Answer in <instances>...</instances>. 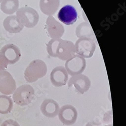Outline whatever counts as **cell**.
<instances>
[{"label": "cell", "mask_w": 126, "mask_h": 126, "mask_svg": "<svg viewBox=\"0 0 126 126\" xmlns=\"http://www.w3.org/2000/svg\"><path fill=\"white\" fill-rule=\"evenodd\" d=\"M47 51L50 56L62 61H67L76 54L72 42L61 38L51 39L47 44Z\"/></svg>", "instance_id": "cell-1"}, {"label": "cell", "mask_w": 126, "mask_h": 126, "mask_svg": "<svg viewBox=\"0 0 126 126\" xmlns=\"http://www.w3.org/2000/svg\"><path fill=\"white\" fill-rule=\"evenodd\" d=\"M47 72L46 63L41 60H34L25 69L24 77L28 83H34L44 77Z\"/></svg>", "instance_id": "cell-2"}, {"label": "cell", "mask_w": 126, "mask_h": 126, "mask_svg": "<svg viewBox=\"0 0 126 126\" xmlns=\"http://www.w3.org/2000/svg\"><path fill=\"white\" fill-rule=\"evenodd\" d=\"M16 16L23 26L28 28L34 27L39 21L38 12L34 9L27 6L18 9Z\"/></svg>", "instance_id": "cell-3"}, {"label": "cell", "mask_w": 126, "mask_h": 126, "mask_svg": "<svg viewBox=\"0 0 126 126\" xmlns=\"http://www.w3.org/2000/svg\"><path fill=\"white\" fill-rule=\"evenodd\" d=\"M35 95L34 88L28 84L20 86L13 93V101L20 106H25L30 104Z\"/></svg>", "instance_id": "cell-4"}, {"label": "cell", "mask_w": 126, "mask_h": 126, "mask_svg": "<svg viewBox=\"0 0 126 126\" xmlns=\"http://www.w3.org/2000/svg\"><path fill=\"white\" fill-rule=\"evenodd\" d=\"M76 52L84 58H90L95 51L96 46L95 41L91 38H79L75 45Z\"/></svg>", "instance_id": "cell-5"}, {"label": "cell", "mask_w": 126, "mask_h": 126, "mask_svg": "<svg viewBox=\"0 0 126 126\" xmlns=\"http://www.w3.org/2000/svg\"><path fill=\"white\" fill-rule=\"evenodd\" d=\"M86 67L85 59L78 55H75L67 60L65 64V69L68 74L71 76L81 74Z\"/></svg>", "instance_id": "cell-6"}, {"label": "cell", "mask_w": 126, "mask_h": 126, "mask_svg": "<svg viewBox=\"0 0 126 126\" xmlns=\"http://www.w3.org/2000/svg\"><path fill=\"white\" fill-rule=\"evenodd\" d=\"M60 122L64 125L71 126L74 124L78 119V111L71 105L66 104L61 107L58 114Z\"/></svg>", "instance_id": "cell-7"}, {"label": "cell", "mask_w": 126, "mask_h": 126, "mask_svg": "<svg viewBox=\"0 0 126 126\" xmlns=\"http://www.w3.org/2000/svg\"><path fill=\"white\" fill-rule=\"evenodd\" d=\"M16 89V82L11 74L5 70L0 71V92L3 95H10Z\"/></svg>", "instance_id": "cell-8"}, {"label": "cell", "mask_w": 126, "mask_h": 126, "mask_svg": "<svg viewBox=\"0 0 126 126\" xmlns=\"http://www.w3.org/2000/svg\"><path fill=\"white\" fill-rule=\"evenodd\" d=\"M74 86L80 93L83 94L89 90L91 86V81L89 77L83 74L72 76L68 82V87Z\"/></svg>", "instance_id": "cell-9"}, {"label": "cell", "mask_w": 126, "mask_h": 126, "mask_svg": "<svg viewBox=\"0 0 126 126\" xmlns=\"http://www.w3.org/2000/svg\"><path fill=\"white\" fill-rule=\"evenodd\" d=\"M45 29L48 35L52 39L60 38L64 32V28L63 25L52 16L47 19Z\"/></svg>", "instance_id": "cell-10"}, {"label": "cell", "mask_w": 126, "mask_h": 126, "mask_svg": "<svg viewBox=\"0 0 126 126\" xmlns=\"http://www.w3.org/2000/svg\"><path fill=\"white\" fill-rule=\"evenodd\" d=\"M57 17L61 22L70 25L76 22L78 19V13L72 6L67 5L59 10Z\"/></svg>", "instance_id": "cell-11"}, {"label": "cell", "mask_w": 126, "mask_h": 126, "mask_svg": "<svg viewBox=\"0 0 126 126\" xmlns=\"http://www.w3.org/2000/svg\"><path fill=\"white\" fill-rule=\"evenodd\" d=\"M1 54L9 65H13L17 63L21 57L19 48L15 45L8 44L4 46L0 50Z\"/></svg>", "instance_id": "cell-12"}, {"label": "cell", "mask_w": 126, "mask_h": 126, "mask_svg": "<svg viewBox=\"0 0 126 126\" xmlns=\"http://www.w3.org/2000/svg\"><path fill=\"white\" fill-rule=\"evenodd\" d=\"M68 79V73L64 67H56L51 72L50 80L52 85L55 87H59L65 85Z\"/></svg>", "instance_id": "cell-13"}, {"label": "cell", "mask_w": 126, "mask_h": 126, "mask_svg": "<svg viewBox=\"0 0 126 126\" xmlns=\"http://www.w3.org/2000/svg\"><path fill=\"white\" fill-rule=\"evenodd\" d=\"M60 107L58 103L51 98L45 99L42 102L40 110L44 115L48 118H54L58 114Z\"/></svg>", "instance_id": "cell-14"}, {"label": "cell", "mask_w": 126, "mask_h": 126, "mask_svg": "<svg viewBox=\"0 0 126 126\" xmlns=\"http://www.w3.org/2000/svg\"><path fill=\"white\" fill-rule=\"evenodd\" d=\"M3 26L7 31L11 33L20 32L24 27L16 15L7 17L4 20Z\"/></svg>", "instance_id": "cell-15"}, {"label": "cell", "mask_w": 126, "mask_h": 126, "mask_svg": "<svg viewBox=\"0 0 126 126\" xmlns=\"http://www.w3.org/2000/svg\"><path fill=\"white\" fill-rule=\"evenodd\" d=\"M40 8L43 14L53 16L58 10L60 6V0H40Z\"/></svg>", "instance_id": "cell-16"}, {"label": "cell", "mask_w": 126, "mask_h": 126, "mask_svg": "<svg viewBox=\"0 0 126 126\" xmlns=\"http://www.w3.org/2000/svg\"><path fill=\"white\" fill-rule=\"evenodd\" d=\"M76 34L79 38H89L95 39V34L90 24L88 22H84L80 23L76 29Z\"/></svg>", "instance_id": "cell-17"}, {"label": "cell", "mask_w": 126, "mask_h": 126, "mask_svg": "<svg viewBox=\"0 0 126 126\" xmlns=\"http://www.w3.org/2000/svg\"><path fill=\"white\" fill-rule=\"evenodd\" d=\"M19 6L18 0H2L1 10L6 14L12 15L17 11Z\"/></svg>", "instance_id": "cell-18"}, {"label": "cell", "mask_w": 126, "mask_h": 126, "mask_svg": "<svg viewBox=\"0 0 126 126\" xmlns=\"http://www.w3.org/2000/svg\"><path fill=\"white\" fill-rule=\"evenodd\" d=\"M13 107L11 97L5 95H0V113L6 114L11 111Z\"/></svg>", "instance_id": "cell-19"}, {"label": "cell", "mask_w": 126, "mask_h": 126, "mask_svg": "<svg viewBox=\"0 0 126 126\" xmlns=\"http://www.w3.org/2000/svg\"><path fill=\"white\" fill-rule=\"evenodd\" d=\"M1 126H20V125L16 121L9 119L5 121Z\"/></svg>", "instance_id": "cell-20"}, {"label": "cell", "mask_w": 126, "mask_h": 126, "mask_svg": "<svg viewBox=\"0 0 126 126\" xmlns=\"http://www.w3.org/2000/svg\"><path fill=\"white\" fill-rule=\"evenodd\" d=\"M8 65L9 64L5 60L4 57L0 54V71L5 70Z\"/></svg>", "instance_id": "cell-21"}, {"label": "cell", "mask_w": 126, "mask_h": 126, "mask_svg": "<svg viewBox=\"0 0 126 126\" xmlns=\"http://www.w3.org/2000/svg\"><path fill=\"white\" fill-rule=\"evenodd\" d=\"M2 0H0V3L2 2Z\"/></svg>", "instance_id": "cell-22"}]
</instances>
